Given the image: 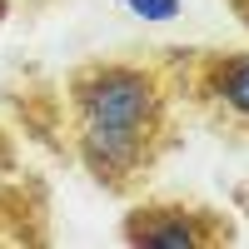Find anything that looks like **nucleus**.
<instances>
[{"label":"nucleus","instance_id":"obj_1","mask_svg":"<svg viewBox=\"0 0 249 249\" xmlns=\"http://www.w3.org/2000/svg\"><path fill=\"white\" fill-rule=\"evenodd\" d=\"M65 160L115 199H135L184 140V110L164 50L85 55L60 80Z\"/></svg>","mask_w":249,"mask_h":249},{"label":"nucleus","instance_id":"obj_2","mask_svg":"<svg viewBox=\"0 0 249 249\" xmlns=\"http://www.w3.org/2000/svg\"><path fill=\"white\" fill-rule=\"evenodd\" d=\"M184 120L210 135L249 144V50L239 45H175L164 50Z\"/></svg>","mask_w":249,"mask_h":249},{"label":"nucleus","instance_id":"obj_3","mask_svg":"<svg viewBox=\"0 0 249 249\" xmlns=\"http://www.w3.org/2000/svg\"><path fill=\"white\" fill-rule=\"evenodd\" d=\"M120 239L135 249H224L239 230L219 204H204L195 195H135L120 214Z\"/></svg>","mask_w":249,"mask_h":249},{"label":"nucleus","instance_id":"obj_4","mask_svg":"<svg viewBox=\"0 0 249 249\" xmlns=\"http://www.w3.org/2000/svg\"><path fill=\"white\" fill-rule=\"evenodd\" d=\"M135 10H144L150 20H175L179 15V0H130Z\"/></svg>","mask_w":249,"mask_h":249},{"label":"nucleus","instance_id":"obj_5","mask_svg":"<svg viewBox=\"0 0 249 249\" xmlns=\"http://www.w3.org/2000/svg\"><path fill=\"white\" fill-rule=\"evenodd\" d=\"M224 5H230V10H234V20L249 30V0H224Z\"/></svg>","mask_w":249,"mask_h":249},{"label":"nucleus","instance_id":"obj_6","mask_svg":"<svg viewBox=\"0 0 249 249\" xmlns=\"http://www.w3.org/2000/svg\"><path fill=\"white\" fill-rule=\"evenodd\" d=\"M20 5H25V10H30V0H0V20H10V15H15Z\"/></svg>","mask_w":249,"mask_h":249}]
</instances>
